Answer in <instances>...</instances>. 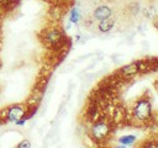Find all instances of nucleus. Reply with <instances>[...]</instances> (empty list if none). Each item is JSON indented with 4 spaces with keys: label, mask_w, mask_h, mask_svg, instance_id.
<instances>
[{
    "label": "nucleus",
    "mask_w": 158,
    "mask_h": 148,
    "mask_svg": "<svg viewBox=\"0 0 158 148\" xmlns=\"http://www.w3.org/2000/svg\"><path fill=\"white\" fill-rule=\"evenodd\" d=\"M137 141V137L135 134H125L118 137V143L122 146H132Z\"/></svg>",
    "instance_id": "nucleus-9"
},
{
    "label": "nucleus",
    "mask_w": 158,
    "mask_h": 148,
    "mask_svg": "<svg viewBox=\"0 0 158 148\" xmlns=\"http://www.w3.org/2000/svg\"><path fill=\"white\" fill-rule=\"evenodd\" d=\"M27 110L25 104H14L5 110V118L9 122H15L16 120L21 118Z\"/></svg>",
    "instance_id": "nucleus-5"
},
{
    "label": "nucleus",
    "mask_w": 158,
    "mask_h": 148,
    "mask_svg": "<svg viewBox=\"0 0 158 148\" xmlns=\"http://www.w3.org/2000/svg\"><path fill=\"white\" fill-rule=\"evenodd\" d=\"M115 74L120 78V79H131L135 75L139 74V65H138V60H135L132 63H128L126 65L120 67Z\"/></svg>",
    "instance_id": "nucleus-4"
},
{
    "label": "nucleus",
    "mask_w": 158,
    "mask_h": 148,
    "mask_svg": "<svg viewBox=\"0 0 158 148\" xmlns=\"http://www.w3.org/2000/svg\"><path fill=\"white\" fill-rule=\"evenodd\" d=\"M154 89L157 90V92H158V79L157 80H154Z\"/></svg>",
    "instance_id": "nucleus-15"
},
{
    "label": "nucleus",
    "mask_w": 158,
    "mask_h": 148,
    "mask_svg": "<svg viewBox=\"0 0 158 148\" xmlns=\"http://www.w3.org/2000/svg\"><path fill=\"white\" fill-rule=\"evenodd\" d=\"M114 125L115 123L111 121V118L109 120L105 116L99 117L98 120H95L94 122L90 123V128H89L90 139H93L98 144L102 143V141L107 139L111 136Z\"/></svg>",
    "instance_id": "nucleus-2"
},
{
    "label": "nucleus",
    "mask_w": 158,
    "mask_h": 148,
    "mask_svg": "<svg viewBox=\"0 0 158 148\" xmlns=\"http://www.w3.org/2000/svg\"><path fill=\"white\" fill-rule=\"evenodd\" d=\"M115 23H116V20L111 16V17H107V18H104V20H101V21H98V31L100 32V33H109L112 28H114V26H115Z\"/></svg>",
    "instance_id": "nucleus-7"
},
{
    "label": "nucleus",
    "mask_w": 158,
    "mask_h": 148,
    "mask_svg": "<svg viewBox=\"0 0 158 148\" xmlns=\"http://www.w3.org/2000/svg\"><path fill=\"white\" fill-rule=\"evenodd\" d=\"M42 42L48 48L60 51V48H65L68 43H70V38L65 36L63 28L58 26H53L42 32Z\"/></svg>",
    "instance_id": "nucleus-3"
},
{
    "label": "nucleus",
    "mask_w": 158,
    "mask_h": 148,
    "mask_svg": "<svg viewBox=\"0 0 158 148\" xmlns=\"http://www.w3.org/2000/svg\"><path fill=\"white\" fill-rule=\"evenodd\" d=\"M141 147H152V148H157V147H158V138L146 139L143 143H141Z\"/></svg>",
    "instance_id": "nucleus-10"
},
{
    "label": "nucleus",
    "mask_w": 158,
    "mask_h": 148,
    "mask_svg": "<svg viewBox=\"0 0 158 148\" xmlns=\"http://www.w3.org/2000/svg\"><path fill=\"white\" fill-rule=\"evenodd\" d=\"M153 26H154V27L158 30V15H157V16L153 18Z\"/></svg>",
    "instance_id": "nucleus-14"
},
{
    "label": "nucleus",
    "mask_w": 158,
    "mask_h": 148,
    "mask_svg": "<svg viewBox=\"0 0 158 148\" xmlns=\"http://www.w3.org/2000/svg\"><path fill=\"white\" fill-rule=\"evenodd\" d=\"M64 111H65V102H63V104L59 106V110H58V112H57V117H56V118H59L60 115H63Z\"/></svg>",
    "instance_id": "nucleus-13"
},
{
    "label": "nucleus",
    "mask_w": 158,
    "mask_h": 148,
    "mask_svg": "<svg viewBox=\"0 0 158 148\" xmlns=\"http://www.w3.org/2000/svg\"><path fill=\"white\" fill-rule=\"evenodd\" d=\"M114 14V10L109 6V5H99L94 9L93 11V18L95 21H101L104 18H107V17H111Z\"/></svg>",
    "instance_id": "nucleus-6"
},
{
    "label": "nucleus",
    "mask_w": 158,
    "mask_h": 148,
    "mask_svg": "<svg viewBox=\"0 0 158 148\" xmlns=\"http://www.w3.org/2000/svg\"><path fill=\"white\" fill-rule=\"evenodd\" d=\"M153 116L152 101L148 95L139 96L131 107V120L136 125H146L151 121Z\"/></svg>",
    "instance_id": "nucleus-1"
},
{
    "label": "nucleus",
    "mask_w": 158,
    "mask_h": 148,
    "mask_svg": "<svg viewBox=\"0 0 158 148\" xmlns=\"http://www.w3.org/2000/svg\"><path fill=\"white\" fill-rule=\"evenodd\" d=\"M128 9H130L128 12H130L131 15H133V16L137 15V14L141 11V10H139V4H138V2H131V4L128 5Z\"/></svg>",
    "instance_id": "nucleus-11"
},
{
    "label": "nucleus",
    "mask_w": 158,
    "mask_h": 148,
    "mask_svg": "<svg viewBox=\"0 0 158 148\" xmlns=\"http://www.w3.org/2000/svg\"><path fill=\"white\" fill-rule=\"evenodd\" d=\"M16 147H17V148H31V142H30L28 139H23V141H21Z\"/></svg>",
    "instance_id": "nucleus-12"
},
{
    "label": "nucleus",
    "mask_w": 158,
    "mask_h": 148,
    "mask_svg": "<svg viewBox=\"0 0 158 148\" xmlns=\"http://www.w3.org/2000/svg\"><path fill=\"white\" fill-rule=\"evenodd\" d=\"M81 18V14H80V10L75 6H73L69 11V22L70 23H78Z\"/></svg>",
    "instance_id": "nucleus-8"
},
{
    "label": "nucleus",
    "mask_w": 158,
    "mask_h": 148,
    "mask_svg": "<svg viewBox=\"0 0 158 148\" xmlns=\"http://www.w3.org/2000/svg\"><path fill=\"white\" fill-rule=\"evenodd\" d=\"M0 127H1V123H0Z\"/></svg>",
    "instance_id": "nucleus-16"
}]
</instances>
